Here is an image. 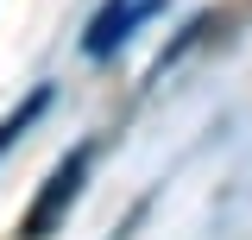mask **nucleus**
Masks as SVG:
<instances>
[{
  "label": "nucleus",
  "mask_w": 252,
  "mask_h": 240,
  "mask_svg": "<svg viewBox=\"0 0 252 240\" xmlns=\"http://www.w3.org/2000/svg\"><path fill=\"white\" fill-rule=\"evenodd\" d=\"M82 177H89V146H82V152H69L57 171L44 177L38 202H32L26 221H19V240H51V234H57V221L69 215V202L82 196Z\"/></svg>",
  "instance_id": "obj_1"
},
{
  "label": "nucleus",
  "mask_w": 252,
  "mask_h": 240,
  "mask_svg": "<svg viewBox=\"0 0 252 240\" xmlns=\"http://www.w3.org/2000/svg\"><path fill=\"white\" fill-rule=\"evenodd\" d=\"M158 6H164V0H107V6L94 13L89 38H82V44H89V57H107V51H114V44H120L126 32L139 26V19H152Z\"/></svg>",
  "instance_id": "obj_2"
},
{
  "label": "nucleus",
  "mask_w": 252,
  "mask_h": 240,
  "mask_svg": "<svg viewBox=\"0 0 252 240\" xmlns=\"http://www.w3.org/2000/svg\"><path fill=\"white\" fill-rule=\"evenodd\" d=\"M44 108H51V89H32L26 101H19V108H13V114L0 120V152L13 146V139H19V133H26V126H32V120H38V114H44Z\"/></svg>",
  "instance_id": "obj_3"
}]
</instances>
